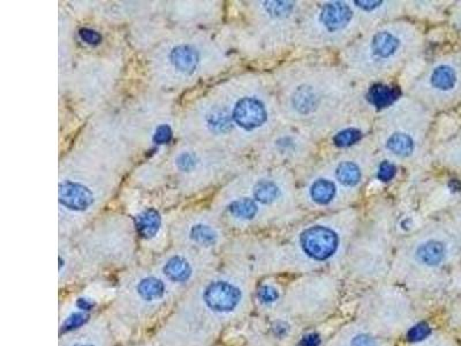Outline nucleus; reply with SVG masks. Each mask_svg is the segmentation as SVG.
Wrapping results in <instances>:
<instances>
[{
	"mask_svg": "<svg viewBox=\"0 0 461 346\" xmlns=\"http://www.w3.org/2000/svg\"><path fill=\"white\" fill-rule=\"evenodd\" d=\"M243 299V292L236 283L229 279H216L204 281L197 292L195 304L202 315L223 317L238 310Z\"/></svg>",
	"mask_w": 461,
	"mask_h": 346,
	"instance_id": "obj_1",
	"label": "nucleus"
},
{
	"mask_svg": "<svg viewBox=\"0 0 461 346\" xmlns=\"http://www.w3.org/2000/svg\"><path fill=\"white\" fill-rule=\"evenodd\" d=\"M168 285L161 275H155L152 272L140 275L139 279L129 285L132 304H138L141 308L157 307L166 300Z\"/></svg>",
	"mask_w": 461,
	"mask_h": 346,
	"instance_id": "obj_2",
	"label": "nucleus"
},
{
	"mask_svg": "<svg viewBox=\"0 0 461 346\" xmlns=\"http://www.w3.org/2000/svg\"><path fill=\"white\" fill-rule=\"evenodd\" d=\"M303 252L312 259L324 261L335 254L338 248V236L326 227H312L300 237Z\"/></svg>",
	"mask_w": 461,
	"mask_h": 346,
	"instance_id": "obj_3",
	"label": "nucleus"
},
{
	"mask_svg": "<svg viewBox=\"0 0 461 346\" xmlns=\"http://www.w3.org/2000/svg\"><path fill=\"white\" fill-rule=\"evenodd\" d=\"M268 119L265 104L256 98H240L233 107L232 120L242 130H258Z\"/></svg>",
	"mask_w": 461,
	"mask_h": 346,
	"instance_id": "obj_4",
	"label": "nucleus"
},
{
	"mask_svg": "<svg viewBox=\"0 0 461 346\" xmlns=\"http://www.w3.org/2000/svg\"><path fill=\"white\" fill-rule=\"evenodd\" d=\"M161 275L170 285L184 286L193 281L195 265L188 256L173 254L161 265Z\"/></svg>",
	"mask_w": 461,
	"mask_h": 346,
	"instance_id": "obj_5",
	"label": "nucleus"
},
{
	"mask_svg": "<svg viewBox=\"0 0 461 346\" xmlns=\"http://www.w3.org/2000/svg\"><path fill=\"white\" fill-rule=\"evenodd\" d=\"M60 206L71 211H86L94 204V194L80 182L66 180L59 186Z\"/></svg>",
	"mask_w": 461,
	"mask_h": 346,
	"instance_id": "obj_6",
	"label": "nucleus"
},
{
	"mask_svg": "<svg viewBox=\"0 0 461 346\" xmlns=\"http://www.w3.org/2000/svg\"><path fill=\"white\" fill-rule=\"evenodd\" d=\"M353 12L349 5L335 1L326 4L319 13V21L330 33H335L345 28L351 22Z\"/></svg>",
	"mask_w": 461,
	"mask_h": 346,
	"instance_id": "obj_7",
	"label": "nucleus"
},
{
	"mask_svg": "<svg viewBox=\"0 0 461 346\" xmlns=\"http://www.w3.org/2000/svg\"><path fill=\"white\" fill-rule=\"evenodd\" d=\"M95 307L93 298L83 295L75 300L74 310L68 312L62 320L60 331L62 333H73L80 328H83L91 319V313Z\"/></svg>",
	"mask_w": 461,
	"mask_h": 346,
	"instance_id": "obj_8",
	"label": "nucleus"
},
{
	"mask_svg": "<svg viewBox=\"0 0 461 346\" xmlns=\"http://www.w3.org/2000/svg\"><path fill=\"white\" fill-rule=\"evenodd\" d=\"M172 67L181 74L191 75L196 71L200 62V53L189 44H178L168 53Z\"/></svg>",
	"mask_w": 461,
	"mask_h": 346,
	"instance_id": "obj_9",
	"label": "nucleus"
},
{
	"mask_svg": "<svg viewBox=\"0 0 461 346\" xmlns=\"http://www.w3.org/2000/svg\"><path fill=\"white\" fill-rule=\"evenodd\" d=\"M400 42L397 36L390 32H380L371 39L370 52L378 60H387L397 53Z\"/></svg>",
	"mask_w": 461,
	"mask_h": 346,
	"instance_id": "obj_10",
	"label": "nucleus"
},
{
	"mask_svg": "<svg viewBox=\"0 0 461 346\" xmlns=\"http://www.w3.org/2000/svg\"><path fill=\"white\" fill-rule=\"evenodd\" d=\"M218 232L210 224L203 222L194 223L188 230V239L196 246L210 248L218 243Z\"/></svg>",
	"mask_w": 461,
	"mask_h": 346,
	"instance_id": "obj_11",
	"label": "nucleus"
},
{
	"mask_svg": "<svg viewBox=\"0 0 461 346\" xmlns=\"http://www.w3.org/2000/svg\"><path fill=\"white\" fill-rule=\"evenodd\" d=\"M136 227L140 234L147 240H152L159 234L161 227V218L155 209H147L136 217Z\"/></svg>",
	"mask_w": 461,
	"mask_h": 346,
	"instance_id": "obj_12",
	"label": "nucleus"
},
{
	"mask_svg": "<svg viewBox=\"0 0 461 346\" xmlns=\"http://www.w3.org/2000/svg\"><path fill=\"white\" fill-rule=\"evenodd\" d=\"M446 258V247L442 243L430 240L420 245L416 249V259L423 265L435 267L443 262Z\"/></svg>",
	"mask_w": 461,
	"mask_h": 346,
	"instance_id": "obj_13",
	"label": "nucleus"
},
{
	"mask_svg": "<svg viewBox=\"0 0 461 346\" xmlns=\"http://www.w3.org/2000/svg\"><path fill=\"white\" fill-rule=\"evenodd\" d=\"M206 124L210 132L226 134L232 128V117L223 107H213L206 116Z\"/></svg>",
	"mask_w": 461,
	"mask_h": 346,
	"instance_id": "obj_14",
	"label": "nucleus"
},
{
	"mask_svg": "<svg viewBox=\"0 0 461 346\" xmlns=\"http://www.w3.org/2000/svg\"><path fill=\"white\" fill-rule=\"evenodd\" d=\"M229 213L236 220H252L258 215V207L252 199H238L229 204Z\"/></svg>",
	"mask_w": 461,
	"mask_h": 346,
	"instance_id": "obj_15",
	"label": "nucleus"
},
{
	"mask_svg": "<svg viewBox=\"0 0 461 346\" xmlns=\"http://www.w3.org/2000/svg\"><path fill=\"white\" fill-rule=\"evenodd\" d=\"M457 84V74L450 66L442 65L432 72V84L436 89L442 91H451Z\"/></svg>",
	"mask_w": 461,
	"mask_h": 346,
	"instance_id": "obj_16",
	"label": "nucleus"
},
{
	"mask_svg": "<svg viewBox=\"0 0 461 346\" xmlns=\"http://www.w3.org/2000/svg\"><path fill=\"white\" fill-rule=\"evenodd\" d=\"M387 147L397 156H408L413 152L414 141L406 133H394L387 139Z\"/></svg>",
	"mask_w": 461,
	"mask_h": 346,
	"instance_id": "obj_17",
	"label": "nucleus"
},
{
	"mask_svg": "<svg viewBox=\"0 0 461 346\" xmlns=\"http://www.w3.org/2000/svg\"><path fill=\"white\" fill-rule=\"evenodd\" d=\"M254 199L263 204H270L279 198V187L272 180H260L253 189Z\"/></svg>",
	"mask_w": 461,
	"mask_h": 346,
	"instance_id": "obj_18",
	"label": "nucleus"
},
{
	"mask_svg": "<svg viewBox=\"0 0 461 346\" xmlns=\"http://www.w3.org/2000/svg\"><path fill=\"white\" fill-rule=\"evenodd\" d=\"M335 194V186L333 182L326 179H319L314 182L310 188V195L315 202L319 204H329Z\"/></svg>",
	"mask_w": 461,
	"mask_h": 346,
	"instance_id": "obj_19",
	"label": "nucleus"
},
{
	"mask_svg": "<svg viewBox=\"0 0 461 346\" xmlns=\"http://www.w3.org/2000/svg\"><path fill=\"white\" fill-rule=\"evenodd\" d=\"M335 177L346 186H354L361 179V171L355 163L342 162L335 170Z\"/></svg>",
	"mask_w": 461,
	"mask_h": 346,
	"instance_id": "obj_20",
	"label": "nucleus"
},
{
	"mask_svg": "<svg viewBox=\"0 0 461 346\" xmlns=\"http://www.w3.org/2000/svg\"><path fill=\"white\" fill-rule=\"evenodd\" d=\"M369 96H370L371 103L374 104L375 107H384L390 105L396 100L397 93L392 88L378 84V86L371 88Z\"/></svg>",
	"mask_w": 461,
	"mask_h": 346,
	"instance_id": "obj_21",
	"label": "nucleus"
},
{
	"mask_svg": "<svg viewBox=\"0 0 461 346\" xmlns=\"http://www.w3.org/2000/svg\"><path fill=\"white\" fill-rule=\"evenodd\" d=\"M315 94L309 88H301L298 91L297 95L294 96V105L301 114H308L309 111L313 110L314 105L316 103Z\"/></svg>",
	"mask_w": 461,
	"mask_h": 346,
	"instance_id": "obj_22",
	"label": "nucleus"
},
{
	"mask_svg": "<svg viewBox=\"0 0 461 346\" xmlns=\"http://www.w3.org/2000/svg\"><path fill=\"white\" fill-rule=\"evenodd\" d=\"M197 157L191 152H182L175 157V166L182 172H191L196 168Z\"/></svg>",
	"mask_w": 461,
	"mask_h": 346,
	"instance_id": "obj_23",
	"label": "nucleus"
},
{
	"mask_svg": "<svg viewBox=\"0 0 461 346\" xmlns=\"http://www.w3.org/2000/svg\"><path fill=\"white\" fill-rule=\"evenodd\" d=\"M360 138H361V133L354 128H349V130H344L338 133L335 136L333 141L338 147H349L353 143L358 142Z\"/></svg>",
	"mask_w": 461,
	"mask_h": 346,
	"instance_id": "obj_24",
	"label": "nucleus"
},
{
	"mask_svg": "<svg viewBox=\"0 0 461 346\" xmlns=\"http://www.w3.org/2000/svg\"><path fill=\"white\" fill-rule=\"evenodd\" d=\"M265 10L272 17H286L287 14L290 13V11L293 8V5L286 1H272V3H267L265 5Z\"/></svg>",
	"mask_w": 461,
	"mask_h": 346,
	"instance_id": "obj_25",
	"label": "nucleus"
},
{
	"mask_svg": "<svg viewBox=\"0 0 461 346\" xmlns=\"http://www.w3.org/2000/svg\"><path fill=\"white\" fill-rule=\"evenodd\" d=\"M104 342L102 338L98 337H93V333H86L84 335H79V336L72 338L69 342L65 346H103Z\"/></svg>",
	"mask_w": 461,
	"mask_h": 346,
	"instance_id": "obj_26",
	"label": "nucleus"
},
{
	"mask_svg": "<svg viewBox=\"0 0 461 346\" xmlns=\"http://www.w3.org/2000/svg\"><path fill=\"white\" fill-rule=\"evenodd\" d=\"M279 298V293L277 290L271 286V285H263L260 291H258V299L261 301L262 304L270 305L274 301H277Z\"/></svg>",
	"mask_w": 461,
	"mask_h": 346,
	"instance_id": "obj_27",
	"label": "nucleus"
},
{
	"mask_svg": "<svg viewBox=\"0 0 461 346\" xmlns=\"http://www.w3.org/2000/svg\"><path fill=\"white\" fill-rule=\"evenodd\" d=\"M430 328L426 324H420L407 333V338L410 342H420V340H425L427 336H429Z\"/></svg>",
	"mask_w": 461,
	"mask_h": 346,
	"instance_id": "obj_28",
	"label": "nucleus"
},
{
	"mask_svg": "<svg viewBox=\"0 0 461 346\" xmlns=\"http://www.w3.org/2000/svg\"><path fill=\"white\" fill-rule=\"evenodd\" d=\"M172 138V131L168 125H161L157 127L154 134V142L156 145H165L168 143Z\"/></svg>",
	"mask_w": 461,
	"mask_h": 346,
	"instance_id": "obj_29",
	"label": "nucleus"
},
{
	"mask_svg": "<svg viewBox=\"0 0 461 346\" xmlns=\"http://www.w3.org/2000/svg\"><path fill=\"white\" fill-rule=\"evenodd\" d=\"M396 175V168L394 165L390 162H383L380 166V171H378V178L382 182H389L391 179L394 178Z\"/></svg>",
	"mask_w": 461,
	"mask_h": 346,
	"instance_id": "obj_30",
	"label": "nucleus"
},
{
	"mask_svg": "<svg viewBox=\"0 0 461 346\" xmlns=\"http://www.w3.org/2000/svg\"><path fill=\"white\" fill-rule=\"evenodd\" d=\"M80 37L82 41L91 44V46H96L102 41V36L100 34L95 32V30L88 29V28L80 30Z\"/></svg>",
	"mask_w": 461,
	"mask_h": 346,
	"instance_id": "obj_31",
	"label": "nucleus"
},
{
	"mask_svg": "<svg viewBox=\"0 0 461 346\" xmlns=\"http://www.w3.org/2000/svg\"><path fill=\"white\" fill-rule=\"evenodd\" d=\"M352 346H376L374 338L368 335H358L351 342Z\"/></svg>",
	"mask_w": 461,
	"mask_h": 346,
	"instance_id": "obj_32",
	"label": "nucleus"
},
{
	"mask_svg": "<svg viewBox=\"0 0 461 346\" xmlns=\"http://www.w3.org/2000/svg\"><path fill=\"white\" fill-rule=\"evenodd\" d=\"M319 342L321 340L316 333H310L301 340L300 346H319Z\"/></svg>",
	"mask_w": 461,
	"mask_h": 346,
	"instance_id": "obj_33",
	"label": "nucleus"
},
{
	"mask_svg": "<svg viewBox=\"0 0 461 346\" xmlns=\"http://www.w3.org/2000/svg\"><path fill=\"white\" fill-rule=\"evenodd\" d=\"M355 4H359L358 6L361 7L363 10L371 11L380 6L381 1H355Z\"/></svg>",
	"mask_w": 461,
	"mask_h": 346,
	"instance_id": "obj_34",
	"label": "nucleus"
}]
</instances>
